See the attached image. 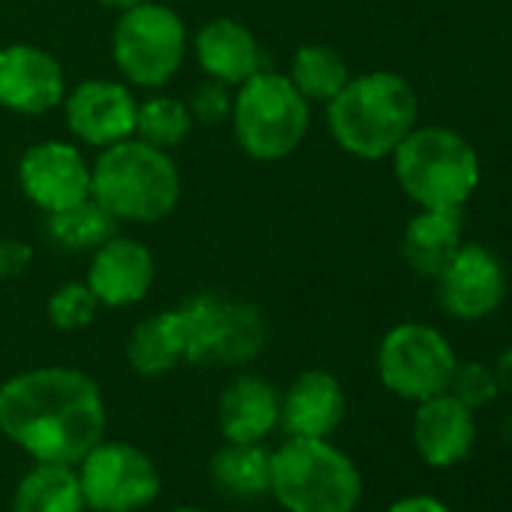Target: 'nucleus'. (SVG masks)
Listing matches in <instances>:
<instances>
[{
  "label": "nucleus",
  "mask_w": 512,
  "mask_h": 512,
  "mask_svg": "<svg viewBox=\"0 0 512 512\" xmlns=\"http://www.w3.org/2000/svg\"><path fill=\"white\" fill-rule=\"evenodd\" d=\"M281 419V395L263 377H235L217 404V425L229 443H263Z\"/></svg>",
  "instance_id": "18"
},
{
  "label": "nucleus",
  "mask_w": 512,
  "mask_h": 512,
  "mask_svg": "<svg viewBox=\"0 0 512 512\" xmlns=\"http://www.w3.org/2000/svg\"><path fill=\"white\" fill-rule=\"evenodd\" d=\"M100 4H106V7H112V10H133V7H139V4H145V0H100Z\"/></svg>",
  "instance_id": "32"
},
{
  "label": "nucleus",
  "mask_w": 512,
  "mask_h": 512,
  "mask_svg": "<svg viewBox=\"0 0 512 512\" xmlns=\"http://www.w3.org/2000/svg\"><path fill=\"white\" fill-rule=\"evenodd\" d=\"M419 100L410 82L398 73L377 70L350 79L329 100V130L335 142L362 160L389 157L416 127Z\"/></svg>",
  "instance_id": "2"
},
{
  "label": "nucleus",
  "mask_w": 512,
  "mask_h": 512,
  "mask_svg": "<svg viewBox=\"0 0 512 512\" xmlns=\"http://www.w3.org/2000/svg\"><path fill=\"white\" fill-rule=\"evenodd\" d=\"M458 368L449 341L425 323H401L386 332L377 350L383 386L404 401H425L449 389Z\"/></svg>",
  "instance_id": "9"
},
{
  "label": "nucleus",
  "mask_w": 512,
  "mask_h": 512,
  "mask_svg": "<svg viewBox=\"0 0 512 512\" xmlns=\"http://www.w3.org/2000/svg\"><path fill=\"white\" fill-rule=\"evenodd\" d=\"M85 284L106 308L136 305L148 296L154 284V256L145 244L112 235L100 247H94Z\"/></svg>",
  "instance_id": "15"
},
{
  "label": "nucleus",
  "mask_w": 512,
  "mask_h": 512,
  "mask_svg": "<svg viewBox=\"0 0 512 512\" xmlns=\"http://www.w3.org/2000/svg\"><path fill=\"white\" fill-rule=\"evenodd\" d=\"M67 94L61 64L40 46L0 49V106L19 115H43Z\"/></svg>",
  "instance_id": "13"
},
{
  "label": "nucleus",
  "mask_w": 512,
  "mask_h": 512,
  "mask_svg": "<svg viewBox=\"0 0 512 512\" xmlns=\"http://www.w3.org/2000/svg\"><path fill=\"white\" fill-rule=\"evenodd\" d=\"M85 494L73 464L37 461L13 494V512H85Z\"/></svg>",
  "instance_id": "23"
},
{
  "label": "nucleus",
  "mask_w": 512,
  "mask_h": 512,
  "mask_svg": "<svg viewBox=\"0 0 512 512\" xmlns=\"http://www.w3.org/2000/svg\"><path fill=\"white\" fill-rule=\"evenodd\" d=\"M494 377H497V386H500L503 392H512V347H509V350H503V356L497 359V365H494Z\"/></svg>",
  "instance_id": "31"
},
{
  "label": "nucleus",
  "mask_w": 512,
  "mask_h": 512,
  "mask_svg": "<svg viewBox=\"0 0 512 512\" xmlns=\"http://www.w3.org/2000/svg\"><path fill=\"white\" fill-rule=\"evenodd\" d=\"M461 232V208H422L404 229L401 250L407 266L416 275L437 281V275L452 263V256L464 244Z\"/></svg>",
  "instance_id": "20"
},
{
  "label": "nucleus",
  "mask_w": 512,
  "mask_h": 512,
  "mask_svg": "<svg viewBox=\"0 0 512 512\" xmlns=\"http://www.w3.org/2000/svg\"><path fill=\"white\" fill-rule=\"evenodd\" d=\"M476 437L473 410L464 407L449 389L419 401L413 416V446L431 467H452L467 458Z\"/></svg>",
  "instance_id": "16"
},
{
  "label": "nucleus",
  "mask_w": 512,
  "mask_h": 512,
  "mask_svg": "<svg viewBox=\"0 0 512 512\" xmlns=\"http://www.w3.org/2000/svg\"><path fill=\"white\" fill-rule=\"evenodd\" d=\"M449 392L464 407L476 410V407H485L488 401H494V395L500 392V386H497L494 368H488L482 362H467V365H458L455 368L452 383H449Z\"/></svg>",
  "instance_id": "28"
},
{
  "label": "nucleus",
  "mask_w": 512,
  "mask_h": 512,
  "mask_svg": "<svg viewBox=\"0 0 512 512\" xmlns=\"http://www.w3.org/2000/svg\"><path fill=\"white\" fill-rule=\"evenodd\" d=\"M25 196L46 214L73 208L91 196V166L70 142H40L19 163Z\"/></svg>",
  "instance_id": "11"
},
{
  "label": "nucleus",
  "mask_w": 512,
  "mask_h": 512,
  "mask_svg": "<svg viewBox=\"0 0 512 512\" xmlns=\"http://www.w3.org/2000/svg\"><path fill=\"white\" fill-rule=\"evenodd\" d=\"M190 130L193 112L172 97H151L136 109V136L157 148L181 145Z\"/></svg>",
  "instance_id": "26"
},
{
  "label": "nucleus",
  "mask_w": 512,
  "mask_h": 512,
  "mask_svg": "<svg viewBox=\"0 0 512 512\" xmlns=\"http://www.w3.org/2000/svg\"><path fill=\"white\" fill-rule=\"evenodd\" d=\"M208 476L217 491L232 500H253L272 488V452L263 443H229L208 461Z\"/></svg>",
  "instance_id": "22"
},
{
  "label": "nucleus",
  "mask_w": 512,
  "mask_h": 512,
  "mask_svg": "<svg viewBox=\"0 0 512 512\" xmlns=\"http://www.w3.org/2000/svg\"><path fill=\"white\" fill-rule=\"evenodd\" d=\"M392 160L401 190L422 208H461L479 184L473 145L449 127H413Z\"/></svg>",
  "instance_id": "5"
},
{
  "label": "nucleus",
  "mask_w": 512,
  "mask_h": 512,
  "mask_svg": "<svg viewBox=\"0 0 512 512\" xmlns=\"http://www.w3.org/2000/svg\"><path fill=\"white\" fill-rule=\"evenodd\" d=\"M347 398L335 374L329 371H305L281 398V419L278 425L287 437H311L329 440L338 425L344 422Z\"/></svg>",
  "instance_id": "17"
},
{
  "label": "nucleus",
  "mask_w": 512,
  "mask_h": 512,
  "mask_svg": "<svg viewBox=\"0 0 512 512\" xmlns=\"http://www.w3.org/2000/svg\"><path fill=\"white\" fill-rule=\"evenodd\" d=\"M115 217L94 199L88 196L85 202L64 208L58 214H49V229L55 241H61L70 250H91L100 247L106 238L115 235Z\"/></svg>",
  "instance_id": "25"
},
{
  "label": "nucleus",
  "mask_w": 512,
  "mask_h": 512,
  "mask_svg": "<svg viewBox=\"0 0 512 512\" xmlns=\"http://www.w3.org/2000/svg\"><path fill=\"white\" fill-rule=\"evenodd\" d=\"M67 124L76 139L94 148H109L136 133V97L121 82L88 79L67 100Z\"/></svg>",
  "instance_id": "14"
},
{
  "label": "nucleus",
  "mask_w": 512,
  "mask_h": 512,
  "mask_svg": "<svg viewBox=\"0 0 512 512\" xmlns=\"http://www.w3.org/2000/svg\"><path fill=\"white\" fill-rule=\"evenodd\" d=\"M85 506L94 512H139L160 494L157 464L121 440H100L79 464Z\"/></svg>",
  "instance_id": "10"
},
{
  "label": "nucleus",
  "mask_w": 512,
  "mask_h": 512,
  "mask_svg": "<svg viewBox=\"0 0 512 512\" xmlns=\"http://www.w3.org/2000/svg\"><path fill=\"white\" fill-rule=\"evenodd\" d=\"M506 278L497 256L482 244H461L437 275L440 308L455 320H482L503 302Z\"/></svg>",
  "instance_id": "12"
},
{
  "label": "nucleus",
  "mask_w": 512,
  "mask_h": 512,
  "mask_svg": "<svg viewBox=\"0 0 512 512\" xmlns=\"http://www.w3.org/2000/svg\"><path fill=\"white\" fill-rule=\"evenodd\" d=\"M190 112H193L196 118H202V121H217V118H223L226 112H232V97L226 94L223 82H211V85H205V88L196 91L193 109H190Z\"/></svg>",
  "instance_id": "29"
},
{
  "label": "nucleus",
  "mask_w": 512,
  "mask_h": 512,
  "mask_svg": "<svg viewBox=\"0 0 512 512\" xmlns=\"http://www.w3.org/2000/svg\"><path fill=\"white\" fill-rule=\"evenodd\" d=\"M196 58L214 82L235 88L263 70L260 43L235 19H211L202 25L196 34Z\"/></svg>",
  "instance_id": "19"
},
{
  "label": "nucleus",
  "mask_w": 512,
  "mask_h": 512,
  "mask_svg": "<svg viewBox=\"0 0 512 512\" xmlns=\"http://www.w3.org/2000/svg\"><path fill=\"white\" fill-rule=\"evenodd\" d=\"M287 512H353L362 476L350 455L329 440L290 437L272 452V488Z\"/></svg>",
  "instance_id": "4"
},
{
  "label": "nucleus",
  "mask_w": 512,
  "mask_h": 512,
  "mask_svg": "<svg viewBox=\"0 0 512 512\" xmlns=\"http://www.w3.org/2000/svg\"><path fill=\"white\" fill-rule=\"evenodd\" d=\"M187 329V362L244 365L269 344V323L260 308L226 296H193L181 308Z\"/></svg>",
  "instance_id": "7"
},
{
  "label": "nucleus",
  "mask_w": 512,
  "mask_h": 512,
  "mask_svg": "<svg viewBox=\"0 0 512 512\" xmlns=\"http://www.w3.org/2000/svg\"><path fill=\"white\" fill-rule=\"evenodd\" d=\"M386 512H452V509L431 494H410V497L395 500Z\"/></svg>",
  "instance_id": "30"
},
{
  "label": "nucleus",
  "mask_w": 512,
  "mask_h": 512,
  "mask_svg": "<svg viewBox=\"0 0 512 512\" xmlns=\"http://www.w3.org/2000/svg\"><path fill=\"white\" fill-rule=\"evenodd\" d=\"M172 512H205V509H196V506H181V509H172Z\"/></svg>",
  "instance_id": "33"
},
{
  "label": "nucleus",
  "mask_w": 512,
  "mask_h": 512,
  "mask_svg": "<svg viewBox=\"0 0 512 512\" xmlns=\"http://www.w3.org/2000/svg\"><path fill=\"white\" fill-rule=\"evenodd\" d=\"M103 431V392L76 368H34L0 386V434L34 461L76 467Z\"/></svg>",
  "instance_id": "1"
},
{
  "label": "nucleus",
  "mask_w": 512,
  "mask_h": 512,
  "mask_svg": "<svg viewBox=\"0 0 512 512\" xmlns=\"http://www.w3.org/2000/svg\"><path fill=\"white\" fill-rule=\"evenodd\" d=\"M91 196L115 220L157 223L178 205V166L166 148L145 139H121L103 148L91 166Z\"/></svg>",
  "instance_id": "3"
},
{
  "label": "nucleus",
  "mask_w": 512,
  "mask_h": 512,
  "mask_svg": "<svg viewBox=\"0 0 512 512\" xmlns=\"http://www.w3.org/2000/svg\"><path fill=\"white\" fill-rule=\"evenodd\" d=\"M290 82L308 103H329L350 82V70L332 46L311 43L296 52Z\"/></svg>",
  "instance_id": "24"
},
{
  "label": "nucleus",
  "mask_w": 512,
  "mask_h": 512,
  "mask_svg": "<svg viewBox=\"0 0 512 512\" xmlns=\"http://www.w3.org/2000/svg\"><path fill=\"white\" fill-rule=\"evenodd\" d=\"M184 52L187 28L181 16L148 0L124 10L112 34V58L118 70L139 88H163L178 73Z\"/></svg>",
  "instance_id": "8"
},
{
  "label": "nucleus",
  "mask_w": 512,
  "mask_h": 512,
  "mask_svg": "<svg viewBox=\"0 0 512 512\" xmlns=\"http://www.w3.org/2000/svg\"><path fill=\"white\" fill-rule=\"evenodd\" d=\"M232 130L253 160L290 157L311 124V103L296 91L290 76L260 70L232 97Z\"/></svg>",
  "instance_id": "6"
},
{
  "label": "nucleus",
  "mask_w": 512,
  "mask_h": 512,
  "mask_svg": "<svg viewBox=\"0 0 512 512\" xmlns=\"http://www.w3.org/2000/svg\"><path fill=\"white\" fill-rule=\"evenodd\" d=\"M127 362L142 377H160L187 362V329L181 311H160L142 320L127 341Z\"/></svg>",
  "instance_id": "21"
},
{
  "label": "nucleus",
  "mask_w": 512,
  "mask_h": 512,
  "mask_svg": "<svg viewBox=\"0 0 512 512\" xmlns=\"http://www.w3.org/2000/svg\"><path fill=\"white\" fill-rule=\"evenodd\" d=\"M97 296L88 290V284H64L61 290H55V296L49 299V320L61 329V332H76L94 323L97 317Z\"/></svg>",
  "instance_id": "27"
}]
</instances>
